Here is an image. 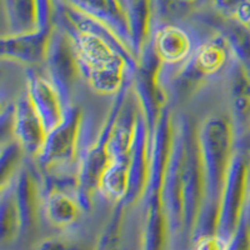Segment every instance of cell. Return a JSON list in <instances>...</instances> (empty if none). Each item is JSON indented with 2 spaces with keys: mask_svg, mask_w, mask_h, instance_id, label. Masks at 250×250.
<instances>
[{
  "mask_svg": "<svg viewBox=\"0 0 250 250\" xmlns=\"http://www.w3.org/2000/svg\"><path fill=\"white\" fill-rule=\"evenodd\" d=\"M28 95L42 119L46 134L55 130L65 118L57 85L39 75H31L29 78Z\"/></svg>",
  "mask_w": 250,
  "mask_h": 250,
  "instance_id": "1",
  "label": "cell"
},
{
  "mask_svg": "<svg viewBox=\"0 0 250 250\" xmlns=\"http://www.w3.org/2000/svg\"><path fill=\"white\" fill-rule=\"evenodd\" d=\"M13 129L21 148L28 153L40 154L48 134L29 95L17 104Z\"/></svg>",
  "mask_w": 250,
  "mask_h": 250,
  "instance_id": "2",
  "label": "cell"
},
{
  "mask_svg": "<svg viewBox=\"0 0 250 250\" xmlns=\"http://www.w3.org/2000/svg\"><path fill=\"white\" fill-rule=\"evenodd\" d=\"M68 4L123 35L131 31L128 6L122 0H68Z\"/></svg>",
  "mask_w": 250,
  "mask_h": 250,
  "instance_id": "3",
  "label": "cell"
},
{
  "mask_svg": "<svg viewBox=\"0 0 250 250\" xmlns=\"http://www.w3.org/2000/svg\"><path fill=\"white\" fill-rule=\"evenodd\" d=\"M43 211L49 224L59 229H66L80 219L82 205L62 190H51L44 198Z\"/></svg>",
  "mask_w": 250,
  "mask_h": 250,
  "instance_id": "4",
  "label": "cell"
},
{
  "mask_svg": "<svg viewBox=\"0 0 250 250\" xmlns=\"http://www.w3.org/2000/svg\"><path fill=\"white\" fill-rule=\"evenodd\" d=\"M155 48L159 58L169 64H176L190 54L191 40L183 29L165 25L156 31Z\"/></svg>",
  "mask_w": 250,
  "mask_h": 250,
  "instance_id": "5",
  "label": "cell"
},
{
  "mask_svg": "<svg viewBox=\"0 0 250 250\" xmlns=\"http://www.w3.org/2000/svg\"><path fill=\"white\" fill-rule=\"evenodd\" d=\"M220 38L208 42L202 46L196 54V66L203 73H215L227 62V45L220 44ZM225 43V42H224Z\"/></svg>",
  "mask_w": 250,
  "mask_h": 250,
  "instance_id": "6",
  "label": "cell"
},
{
  "mask_svg": "<svg viewBox=\"0 0 250 250\" xmlns=\"http://www.w3.org/2000/svg\"><path fill=\"white\" fill-rule=\"evenodd\" d=\"M117 224L118 220H115L113 224L109 225L105 233L103 234L102 239H100L97 250H115V245H117Z\"/></svg>",
  "mask_w": 250,
  "mask_h": 250,
  "instance_id": "7",
  "label": "cell"
}]
</instances>
